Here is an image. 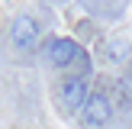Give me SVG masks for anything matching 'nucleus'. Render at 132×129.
<instances>
[{
	"mask_svg": "<svg viewBox=\"0 0 132 129\" xmlns=\"http://www.w3.org/2000/svg\"><path fill=\"white\" fill-rule=\"evenodd\" d=\"M87 97H90V77L87 74H68L58 84V100H61V107L68 113H81Z\"/></svg>",
	"mask_w": 132,
	"mask_h": 129,
	"instance_id": "nucleus-3",
	"label": "nucleus"
},
{
	"mask_svg": "<svg viewBox=\"0 0 132 129\" xmlns=\"http://www.w3.org/2000/svg\"><path fill=\"white\" fill-rule=\"evenodd\" d=\"M10 39L13 45H16L19 52H29L39 45V39H42V26H39V19L32 16V13H16L10 23Z\"/></svg>",
	"mask_w": 132,
	"mask_h": 129,
	"instance_id": "nucleus-4",
	"label": "nucleus"
},
{
	"mask_svg": "<svg viewBox=\"0 0 132 129\" xmlns=\"http://www.w3.org/2000/svg\"><path fill=\"white\" fill-rule=\"evenodd\" d=\"M113 113H116L113 97H110L103 87H97V90H90L87 103H84V110H81V123L87 129H103V126L113 123Z\"/></svg>",
	"mask_w": 132,
	"mask_h": 129,
	"instance_id": "nucleus-2",
	"label": "nucleus"
},
{
	"mask_svg": "<svg viewBox=\"0 0 132 129\" xmlns=\"http://www.w3.org/2000/svg\"><path fill=\"white\" fill-rule=\"evenodd\" d=\"M100 58L106 64H129L132 58V39L129 36H113L100 45Z\"/></svg>",
	"mask_w": 132,
	"mask_h": 129,
	"instance_id": "nucleus-5",
	"label": "nucleus"
},
{
	"mask_svg": "<svg viewBox=\"0 0 132 129\" xmlns=\"http://www.w3.org/2000/svg\"><path fill=\"white\" fill-rule=\"evenodd\" d=\"M45 58H48L52 68H74V64H77L84 74H90V58H87V52H84L74 39H68V36H55V39H52L48 49H45Z\"/></svg>",
	"mask_w": 132,
	"mask_h": 129,
	"instance_id": "nucleus-1",
	"label": "nucleus"
}]
</instances>
